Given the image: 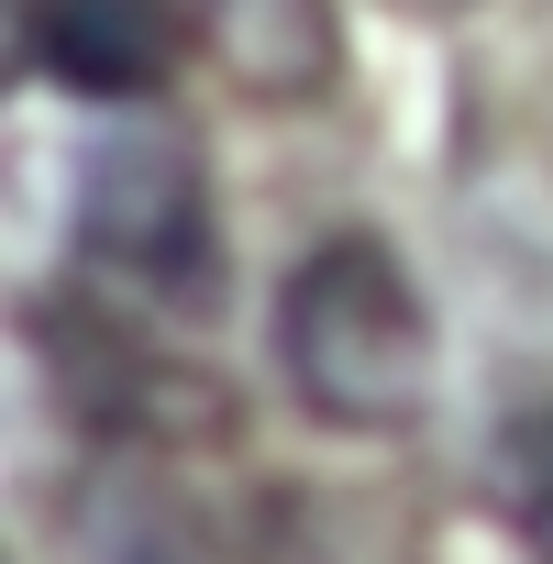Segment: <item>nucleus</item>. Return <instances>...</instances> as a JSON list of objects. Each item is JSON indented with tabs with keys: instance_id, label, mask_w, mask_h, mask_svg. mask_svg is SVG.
Returning <instances> with one entry per match:
<instances>
[{
	"instance_id": "nucleus-2",
	"label": "nucleus",
	"mask_w": 553,
	"mask_h": 564,
	"mask_svg": "<svg viewBox=\"0 0 553 564\" xmlns=\"http://www.w3.org/2000/svg\"><path fill=\"white\" fill-rule=\"evenodd\" d=\"M78 243L133 276L144 300H177V311H210L221 300V221H210V177H199V144L166 133V122H133L89 155L78 177Z\"/></svg>"
},
{
	"instance_id": "nucleus-4",
	"label": "nucleus",
	"mask_w": 553,
	"mask_h": 564,
	"mask_svg": "<svg viewBox=\"0 0 553 564\" xmlns=\"http://www.w3.org/2000/svg\"><path fill=\"white\" fill-rule=\"evenodd\" d=\"M199 34L243 100H322L344 78V23L333 0H199Z\"/></svg>"
},
{
	"instance_id": "nucleus-7",
	"label": "nucleus",
	"mask_w": 553,
	"mask_h": 564,
	"mask_svg": "<svg viewBox=\"0 0 553 564\" xmlns=\"http://www.w3.org/2000/svg\"><path fill=\"white\" fill-rule=\"evenodd\" d=\"M388 12H410V23H443V12H476V0H388Z\"/></svg>"
},
{
	"instance_id": "nucleus-1",
	"label": "nucleus",
	"mask_w": 553,
	"mask_h": 564,
	"mask_svg": "<svg viewBox=\"0 0 553 564\" xmlns=\"http://www.w3.org/2000/svg\"><path fill=\"white\" fill-rule=\"evenodd\" d=\"M276 366L322 432H410L432 410V311L377 232H333L276 289Z\"/></svg>"
},
{
	"instance_id": "nucleus-5",
	"label": "nucleus",
	"mask_w": 553,
	"mask_h": 564,
	"mask_svg": "<svg viewBox=\"0 0 553 564\" xmlns=\"http://www.w3.org/2000/svg\"><path fill=\"white\" fill-rule=\"evenodd\" d=\"M487 498H498V520L520 531V553L553 564V399H531V410L487 443Z\"/></svg>"
},
{
	"instance_id": "nucleus-3",
	"label": "nucleus",
	"mask_w": 553,
	"mask_h": 564,
	"mask_svg": "<svg viewBox=\"0 0 553 564\" xmlns=\"http://www.w3.org/2000/svg\"><path fill=\"white\" fill-rule=\"evenodd\" d=\"M45 78L89 89V100H133L177 67V0H34L23 12Z\"/></svg>"
},
{
	"instance_id": "nucleus-6",
	"label": "nucleus",
	"mask_w": 553,
	"mask_h": 564,
	"mask_svg": "<svg viewBox=\"0 0 553 564\" xmlns=\"http://www.w3.org/2000/svg\"><path fill=\"white\" fill-rule=\"evenodd\" d=\"M100 564H232L199 520H166V509H133V520H111V542H100Z\"/></svg>"
}]
</instances>
